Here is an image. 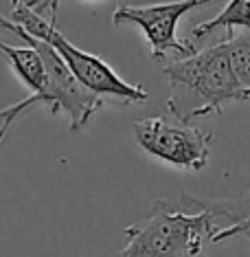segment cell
<instances>
[{"instance_id": "cell-9", "label": "cell", "mask_w": 250, "mask_h": 257, "mask_svg": "<svg viewBox=\"0 0 250 257\" xmlns=\"http://www.w3.org/2000/svg\"><path fill=\"white\" fill-rule=\"evenodd\" d=\"M219 29L226 31V38L235 36V29H250V0H230L213 20L195 25L191 29V42H202Z\"/></svg>"}, {"instance_id": "cell-4", "label": "cell", "mask_w": 250, "mask_h": 257, "mask_svg": "<svg viewBox=\"0 0 250 257\" xmlns=\"http://www.w3.org/2000/svg\"><path fill=\"white\" fill-rule=\"evenodd\" d=\"M11 20H14L16 25H20L29 36L40 38L53 46L57 53H60L62 60L66 62V66L71 68V73L88 90L97 92V95H101V97L114 99V101H119V103H125V106L127 103H141L149 97L143 86L127 84L125 79H121L119 75L114 73V68L108 66L101 57L86 53V51L77 49L73 42H68L53 22H49L44 16L29 9L27 5H22V3L16 5L14 14H11Z\"/></svg>"}, {"instance_id": "cell-8", "label": "cell", "mask_w": 250, "mask_h": 257, "mask_svg": "<svg viewBox=\"0 0 250 257\" xmlns=\"http://www.w3.org/2000/svg\"><path fill=\"white\" fill-rule=\"evenodd\" d=\"M0 53L5 55V60L11 66V71L16 73L22 84L31 90V95H40L46 90L49 84V73H46V64L42 53L33 44L27 46H11L0 42Z\"/></svg>"}, {"instance_id": "cell-1", "label": "cell", "mask_w": 250, "mask_h": 257, "mask_svg": "<svg viewBox=\"0 0 250 257\" xmlns=\"http://www.w3.org/2000/svg\"><path fill=\"white\" fill-rule=\"evenodd\" d=\"M162 73L169 79L171 88L167 110L184 123L200 116L222 114L224 103L228 101L250 99V90L243 88L232 71L224 40L191 57L167 64Z\"/></svg>"}, {"instance_id": "cell-11", "label": "cell", "mask_w": 250, "mask_h": 257, "mask_svg": "<svg viewBox=\"0 0 250 257\" xmlns=\"http://www.w3.org/2000/svg\"><path fill=\"white\" fill-rule=\"evenodd\" d=\"M0 29H5V31H11V33H18V25H16L14 20H5L3 16H0Z\"/></svg>"}, {"instance_id": "cell-2", "label": "cell", "mask_w": 250, "mask_h": 257, "mask_svg": "<svg viewBox=\"0 0 250 257\" xmlns=\"http://www.w3.org/2000/svg\"><path fill=\"white\" fill-rule=\"evenodd\" d=\"M222 226L204 209H182L173 198L154 202L141 222L127 226V244L116 257H200Z\"/></svg>"}, {"instance_id": "cell-5", "label": "cell", "mask_w": 250, "mask_h": 257, "mask_svg": "<svg viewBox=\"0 0 250 257\" xmlns=\"http://www.w3.org/2000/svg\"><path fill=\"white\" fill-rule=\"evenodd\" d=\"M132 132L145 154L176 169L200 172L211 159L213 134L184 123L176 116L136 119L132 123Z\"/></svg>"}, {"instance_id": "cell-6", "label": "cell", "mask_w": 250, "mask_h": 257, "mask_svg": "<svg viewBox=\"0 0 250 257\" xmlns=\"http://www.w3.org/2000/svg\"><path fill=\"white\" fill-rule=\"evenodd\" d=\"M211 3H215V0H173V3L162 5H145V7L119 5L112 14V25H134L141 29L145 40L149 42L154 62H162L167 55L182 60V57H191L193 53H197V46L191 40H178V22L184 14L206 7Z\"/></svg>"}, {"instance_id": "cell-3", "label": "cell", "mask_w": 250, "mask_h": 257, "mask_svg": "<svg viewBox=\"0 0 250 257\" xmlns=\"http://www.w3.org/2000/svg\"><path fill=\"white\" fill-rule=\"evenodd\" d=\"M16 36H20L27 44H33L40 53H42L44 64H46V73H49V84H46V90L40 92V95H29L27 99L14 103V106L0 108V145L5 143L11 125H14L27 110H31L36 106H44L49 110V114H53V116L62 114V112L68 114V119H71V132L84 130L106 103L121 106L114 99L101 97V95H97V92L86 88L71 73L66 62L62 60L60 53H57L49 42L29 36L20 25H18V33H16Z\"/></svg>"}, {"instance_id": "cell-10", "label": "cell", "mask_w": 250, "mask_h": 257, "mask_svg": "<svg viewBox=\"0 0 250 257\" xmlns=\"http://www.w3.org/2000/svg\"><path fill=\"white\" fill-rule=\"evenodd\" d=\"M224 42L237 79L241 81L243 88L250 90V29H246V33H241V36L235 33L230 38H224Z\"/></svg>"}, {"instance_id": "cell-7", "label": "cell", "mask_w": 250, "mask_h": 257, "mask_svg": "<svg viewBox=\"0 0 250 257\" xmlns=\"http://www.w3.org/2000/svg\"><path fill=\"white\" fill-rule=\"evenodd\" d=\"M182 209H204L217 220L222 226L239 224L243 220H250V189H243L239 194H232L228 198H202L182 191L178 198H173Z\"/></svg>"}, {"instance_id": "cell-12", "label": "cell", "mask_w": 250, "mask_h": 257, "mask_svg": "<svg viewBox=\"0 0 250 257\" xmlns=\"http://www.w3.org/2000/svg\"><path fill=\"white\" fill-rule=\"evenodd\" d=\"M22 3V0H11V5H14V7H16V5H20Z\"/></svg>"}]
</instances>
